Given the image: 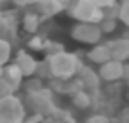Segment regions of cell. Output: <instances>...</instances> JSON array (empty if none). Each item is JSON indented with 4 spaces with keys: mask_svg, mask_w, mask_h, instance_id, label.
Here are the masks:
<instances>
[{
    "mask_svg": "<svg viewBox=\"0 0 129 123\" xmlns=\"http://www.w3.org/2000/svg\"><path fill=\"white\" fill-rule=\"evenodd\" d=\"M49 61V68H51V76L53 78H59V79H70V78H76L78 70L82 68V59H80V53H70V51H61L57 55L51 57H46Z\"/></svg>",
    "mask_w": 129,
    "mask_h": 123,
    "instance_id": "cell-1",
    "label": "cell"
},
{
    "mask_svg": "<svg viewBox=\"0 0 129 123\" xmlns=\"http://www.w3.org/2000/svg\"><path fill=\"white\" fill-rule=\"evenodd\" d=\"M25 106L28 112H34V114H42L44 117H51L57 112V104L53 99V91L49 87H44L36 93H28L25 95Z\"/></svg>",
    "mask_w": 129,
    "mask_h": 123,
    "instance_id": "cell-2",
    "label": "cell"
},
{
    "mask_svg": "<svg viewBox=\"0 0 129 123\" xmlns=\"http://www.w3.org/2000/svg\"><path fill=\"white\" fill-rule=\"evenodd\" d=\"M69 15L72 19L80 21V23H101L105 19V10L99 8L91 0H70L69 8H67Z\"/></svg>",
    "mask_w": 129,
    "mask_h": 123,
    "instance_id": "cell-3",
    "label": "cell"
},
{
    "mask_svg": "<svg viewBox=\"0 0 129 123\" xmlns=\"http://www.w3.org/2000/svg\"><path fill=\"white\" fill-rule=\"evenodd\" d=\"M27 117V106L15 93L0 99V123H23Z\"/></svg>",
    "mask_w": 129,
    "mask_h": 123,
    "instance_id": "cell-4",
    "label": "cell"
},
{
    "mask_svg": "<svg viewBox=\"0 0 129 123\" xmlns=\"http://www.w3.org/2000/svg\"><path fill=\"white\" fill-rule=\"evenodd\" d=\"M105 32L101 30V27L97 23H80L78 21L72 28H70V38L74 42H80V44H99Z\"/></svg>",
    "mask_w": 129,
    "mask_h": 123,
    "instance_id": "cell-5",
    "label": "cell"
},
{
    "mask_svg": "<svg viewBox=\"0 0 129 123\" xmlns=\"http://www.w3.org/2000/svg\"><path fill=\"white\" fill-rule=\"evenodd\" d=\"M123 64L121 61L110 59L105 64H99V76H101L103 81L106 84H114L118 79H123Z\"/></svg>",
    "mask_w": 129,
    "mask_h": 123,
    "instance_id": "cell-6",
    "label": "cell"
},
{
    "mask_svg": "<svg viewBox=\"0 0 129 123\" xmlns=\"http://www.w3.org/2000/svg\"><path fill=\"white\" fill-rule=\"evenodd\" d=\"M17 27H19V21L17 15L13 12H2L0 15V38H6L10 42L17 38Z\"/></svg>",
    "mask_w": 129,
    "mask_h": 123,
    "instance_id": "cell-7",
    "label": "cell"
},
{
    "mask_svg": "<svg viewBox=\"0 0 129 123\" xmlns=\"http://www.w3.org/2000/svg\"><path fill=\"white\" fill-rule=\"evenodd\" d=\"M78 79L82 81V85H84L85 91L89 93H99V87H101V76H99V72H95L93 68L85 66V64H82V68L78 70Z\"/></svg>",
    "mask_w": 129,
    "mask_h": 123,
    "instance_id": "cell-8",
    "label": "cell"
},
{
    "mask_svg": "<svg viewBox=\"0 0 129 123\" xmlns=\"http://www.w3.org/2000/svg\"><path fill=\"white\" fill-rule=\"evenodd\" d=\"M13 63L21 68V72L25 74V78H30V76L36 74V68H38V61L27 51V49H19L13 57Z\"/></svg>",
    "mask_w": 129,
    "mask_h": 123,
    "instance_id": "cell-9",
    "label": "cell"
},
{
    "mask_svg": "<svg viewBox=\"0 0 129 123\" xmlns=\"http://www.w3.org/2000/svg\"><path fill=\"white\" fill-rule=\"evenodd\" d=\"M42 23H44V17L32 8H28L27 12L23 13V17H21V27H23V30L27 32V34H38Z\"/></svg>",
    "mask_w": 129,
    "mask_h": 123,
    "instance_id": "cell-10",
    "label": "cell"
},
{
    "mask_svg": "<svg viewBox=\"0 0 129 123\" xmlns=\"http://www.w3.org/2000/svg\"><path fill=\"white\" fill-rule=\"evenodd\" d=\"M110 48V53H112V59L121 61V63H127L129 61V40L125 36H120V38H114L110 42H106Z\"/></svg>",
    "mask_w": 129,
    "mask_h": 123,
    "instance_id": "cell-11",
    "label": "cell"
},
{
    "mask_svg": "<svg viewBox=\"0 0 129 123\" xmlns=\"http://www.w3.org/2000/svg\"><path fill=\"white\" fill-rule=\"evenodd\" d=\"M4 79L13 87V91H19V89L23 87L25 74L21 72V68L17 66L15 63H8V64L4 66Z\"/></svg>",
    "mask_w": 129,
    "mask_h": 123,
    "instance_id": "cell-12",
    "label": "cell"
},
{
    "mask_svg": "<svg viewBox=\"0 0 129 123\" xmlns=\"http://www.w3.org/2000/svg\"><path fill=\"white\" fill-rule=\"evenodd\" d=\"M85 57L95 64H105L106 61L112 59V53H110L108 44H101V42H99V44L91 46V49L85 53Z\"/></svg>",
    "mask_w": 129,
    "mask_h": 123,
    "instance_id": "cell-13",
    "label": "cell"
},
{
    "mask_svg": "<svg viewBox=\"0 0 129 123\" xmlns=\"http://www.w3.org/2000/svg\"><path fill=\"white\" fill-rule=\"evenodd\" d=\"M70 100H72L74 108H78V110H89L93 106V102H95V97H93V93L85 91V89H80V91L70 95Z\"/></svg>",
    "mask_w": 129,
    "mask_h": 123,
    "instance_id": "cell-14",
    "label": "cell"
},
{
    "mask_svg": "<svg viewBox=\"0 0 129 123\" xmlns=\"http://www.w3.org/2000/svg\"><path fill=\"white\" fill-rule=\"evenodd\" d=\"M12 55H13V44L6 38H0V66H6L12 61Z\"/></svg>",
    "mask_w": 129,
    "mask_h": 123,
    "instance_id": "cell-15",
    "label": "cell"
},
{
    "mask_svg": "<svg viewBox=\"0 0 129 123\" xmlns=\"http://www.w3.org/2000/svg\"><path fill=\"white\" fill-rule=\"evenodd\" d=\"M46 85H44V79H40L38 76H30V78H25V81H23V93L25 95H28V93H36V91H40V89H44Z\"/></svg>",
    "mask_w": 129,
    "mask_h": 123,
    "instance_id": "cell-16",
    "label": "cell"
},
{
    "mask_svg": "<svg viewBox=\"0 0 129 123\" xmlns=\"http://www.w3.org/2000/svg\"><path fill=\"white\" fill-rule=\"evenodd\" d=\"M46 42H48V38H46L44 34H30L27 46H28V49H30V51H44Z\"/></svg>",
    "mask_w": 129,
    "mask_h": 123,
    "instance_id": "cell-17",
    "label": "cell"
},
{
    "mask_svg": "<svg viewBox=\"0 0 129 123\" xmlns=\"http://www.w3.org/2000/svg\"><path fill=\"white\" fill-rule=\"evenodd\" d=\"M40 79H44V81H48V79H51V68H49V61L44 59V61H38V68H36V74Z\"/></svg>",
    "mask_w": 129,
    "mask_h": 123,
    "instance_id": "cell-18",
    "label": "cell"
},
{
    "mask_svg": "<svg viewBox=\"0 0 129 123\" xmlns=\"http://www.w3.org/2000/svg\"><path fill=\"white\" fill-rule=\"evenodd\" d=\"M64 51V46L57 40H48L46 42V48H44V55L46 57H51V55H57V53Z\"/></svg>",
    "mask_w": 129,
    "mask_h": 123,
    "instance_id": "cell-19",
    "label": "cell"
},
{
    "mask_svg": "<svg viewBox=\"0 0 129 123\" xmlns=\"http://www.w3.org/2000/svg\"><path fill=\"white\" fill-rule=\"evenodd\" d=\"M118 21L120 19H112V17H105V19L99 23V27H101V30L105 32V34H110V32H114L116 30V27H118Z\"/></svg>",
    "mask_w": 129,
    "mask_h": 123,
    "instance_id": "cell-20",
    "label": "cell"
},
{
    "mask_svg": "<svg viewBox=\"0 0 129 123\" xmlns=\"http://www.w3.org/2000/svg\"><path fill=\"white\" fill-rule=\"evenodd\" d=\"M120 21L129 28V0H121L120 2Z\"/></svg>",
    "mask_w": 129,
    "mask_h": 123,
    "instance_id": "cell-21",
    "label": "cell"
},
{
    "mask_svg": "<svg viewBox=\"0 0 129 123\" xmlns=\"http://www.w3.org/2000/svg\"><path fill=\"white\" fill-rule=\"evenodd\" d=\"M13 87L6 81L4 78H0V99H6V97H10V95H13Z\"/></svg>",
    "mask_w": 129,
    "mask_h": 123,
    "instance_id": "cell-22",
    "label": "cell"
},
{
    "mask_svg": "<svg viewBox=\"0 0 129 123\" xmlns=\"http://www.w3.org/2000/svg\"><path fill=\"white\" fill-rule=\"evenodd\" d=\"M84 123H110V117L106 114H91Z\"/></svg>",
    "mask_w": 129,
    "mask_h": 123,
    "instance_id": "cell-23",
    "label": "cell"
},
{
    "mask_svg": "<svg viewBox=\"0 0 129 123\" xmlns=\"http://www.w3.org/2000/svg\"><path fill=\"white\" fill-rule=\"evenodd\" d=\"M44 119L46 117L42 114H34V112H30V114H27V117H25L23 123H42Z\"/></svg>",
    "mask_w": 129,
    "mask_h": 123,
    "instance_id": "cell-24",
    "label": "cell"
},
{
    "mask_svg": "<svg viewBox=\"0 0 129 123\" xmlns=\"http://www.w3.org/2000/svg\"><path fill=\"white\" fill-rule=\"evenodd\" d=\"M12 4H15L17 8H30V6H34L36 2H40V0H10Z\"/></svg>",
    "mask_w": 129,
    "mask_h": 123,
    "instance_id": "cell-25",
    "label": "cell"
},
{
    "mask_svg": "<svg viewBox=\"0 0 129 123\" xmlns=\"http://www.w3.org/2000/svg\"><path fill=\"white\" fill-rule=\"evenodd\" d=\"M91 2H95L99 8H110V6H116L118 4V0H91Z\"/></svg>",
    "mask_w": 129,
    "mask_h": 123,
    "instance_id": "cell-26",
    "label": "cell"
},
{
    "mask_svg": "<svg viewBox=\"0 0 129 123\" xmlns=\"http://www.w3.org/2000/svg\"><path fill=\"white\" fill-rule=\"evenodd\" d=\"M123 79H125V81H129V61L123 64Z\"/></svg>",
    "mask_w": 129,
    "mask_h": 123,
    "instance_id": "cell-27",
    "label": "cell"
},
{
    "mask_svg": "<svg viewBox=\"0 0 129 123\" xmlns=\"http://www.w3.org/2000/svg\"><path fill=\"white\" fill-rule=\"evenodd\" d=\"M42 123H57V121H55V119H53V117H46V119H44V121H42Z\"/></svg>",
    "mask_w": 129,
    "mask_h": 123,
    "instance_id": "cell-28",
    "label": "cell"
},
{
    "mask_svg": "<svg viewBox=\"0 0 129 123\" xmlns=\"http://www.w3.org/2000/svg\"><path fill=\"white\" fill-rule=\"evenodd\" d=\"M0 78H4V66H0Z\"/></svg>",
    "mask_w": 129,
    "mask_h": 123,
    "instance_id": "cell-29",
    "label": "cell"
},
{
    "mask_svg": "<svg viewBox=\"0 0 129 123\" xmlns=\"http://www.w3.org/2000/svg\"><path fill=\"white\" fill-rule=\"evenodd\" d=\"M123 36H125V38L129 40V28H127V30H125V34H123Z\"/></svg>",
    "mask_w": 129,
    "mask_h": 123,
    "instance_id": "cell-30",
    "label": "cell"
},
{
    "mask_svg": "<svg viewBox=\"0 0 129 123\" xmlns=\"http://www.w3.org/2000/svg\"><path fill=\"white\" fill-rule=\"evenodd\" d=\"M127 89H129V81H127Z\"/></svg>",
    "mask_w": 129,
    "mask_h": 123,
    "instance_id": "cell-31",
    "label": "cell"
},
{
    "mask_svg": "<svg viewBox=\"0 0 129 123\" xmlns=\"http://www.w3.org/2000/svg\"><path fill=\"white\" fill-rule=\"evenodd\" d=\"M0 15H2V10H0Z\"/></svg>",
    "mask_w": 129,
    "mask_h": 123,
    "instance_id": "cell-32",
    "label": "cell"
},
{
    "mask_svg": "<svg viewBox=\"0 0 129 123\" xmlns=\"http://www.w3.org/2000/svg\"><path fill=\"white\" fill-rule=\"evenodd\" d=\"M0 2H2V0H0Z\"/></svg>",
    "mask_w": 129,
    "mask_h": 123,
    "instance_id": "cell-33",
    "label": "cell"
}]
</instances>
